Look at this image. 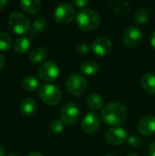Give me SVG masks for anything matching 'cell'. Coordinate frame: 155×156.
<instances>
[{
  "mask_svg": "<svg viewBox=\"0 0 155 156\" xmlns=\"http://www.w3.org/2000/svg\"><path fill=\"white\" fill-rule=\"evenodd\" d=\"M100 116L107 125L119 126L127 120L128 111L122 103L113 101L103 107Z\"/></svg>",
  "mask_w": 155,
  "mask_h": 156,
  "instance_id": "obj_1",
  "label": "cell"
},
{
  "mask_svg": "<svg viewBox=\"0 0 155 156\" xmlns=\"http://www.w3.org/2000/svg\"><path fill=\"white\" fill-rule=\"evenodd\" d=\"M76 23L82 31H93L100 26V17L96 11L90 8H83L78 13Z\"/></svg>",
  "mask_w": 155,
  "mask_h": 156,
  "instance_id": "obj_2",
  "label": "cell"
},
{
  "mask_svg": "<svg viewBox=\"0 0 155 156\" xmlns=\"http://www.w3.org/2000/svg\"><path fill=\"white\" fill-rule=\"evenodd\" d=\"M8 27L16 34H25L30 31V21L21 12H13L8 17Z\"/></svg>",
  "mask_w": 155,
  "mask_h": 156,
  "instance_id": "obj_3",
  "label": "cell"
},
{
  "mask_svg": "<svg viewBox=\"0 0 155 156\" xmlns=\"http://www.w3.org/2000/svg\"><path fill=\"white\" fill-rule=\"evenodd\" d=\"M87 80L86 79L78 72L72 73L67 80L66 88L68 92L74 97H79L83 95L87 90Z\"/></svg>",
  "mask_w": 155,
  "mask_h": 156,
  "instance_id": "obj_4",
  "label": "cell"
},
{
  "mask_svg": "<svg viewBox=\"0 0 155 156\" xmlns=\"http://www.w3.org/2000/svg\"><path fill=\"white\" fill-rule=\"evenodd\" d=\"M39 97L46 104L57 105L61 100V91L53 84H45L39 89Z\"/></svg>",
  "mask_w": 155,
  "mask_h": 156,
  "instance_id": "obj_5",
  "label": "cell"
},
{
  "mask_svg": "<svg viewBox=\"0 0 155 156\" xmlns=\"http://www.w3.org/2000/svg\"><path fill=\"white\" fill-rule=\"evenodd\" d=\"M76 16V11L74 6L69 3H64L55 9L54 18L57 23L60 25H67L72 22Z\"/></svg>",
  "mask_w": 155,
  "mask_h": 156,
  "instance_id": "obj_6",
  "label": "cell"
},
{
  "mask_svg": "<svg viewBox=\"0 0 155 156\" xmlns=\"http://www.w3.org/2000/svg\"><path fill=\"white\" fill-rule=\"evenodd\" d=\"M60 117L64 123L72 125L79 119V110L74 102H67L61 109Z\"/></svg>",
  "mask_w": 155,
  "mask_h": 156,
  "instance_id": "obj_7",
  "label": "cell"
},
{
  "mask_svg": "<svg viewBox=\"0 0 155 156\" xmlns=\"http://www.w3.org/2000/svg\"><path fill=\"white\" fill-rule=\"evenodd\" d=\"M58 74L59 69L58 65L52 61H47L38 68V76L46 82L54 81L58 77Z\"/></svg>",
  "mask_w": 155,
  "mask_h": 156,
  "instance_id": "obj_8",
  "label": "cell"
},
{
  "mask_svg": "<svg viewBox=\"0 0 155 156\" xmlns=\"http://www.w3.org/2000/svg\"><path fill=\"white\" fill-rule=\"evenodd\" d=\"M143 39V31L137 27H130L123 35V42L130 48H137Z\"/></svg>",
  "mask_w": 155,
  "mask_h": 156,
  "instance_id": "obj_9",
  "label": "cell"
},
{
  "mask_svg": "<svg viewBox=\"0 0 155 156\" xmlns=\"http://www.w3.org/2000/svg\"><path fill=\"white\" fill-rule=\"evenodd\" d=\"M111 48H112L111 41L107 37H99L95 38L91 44L92 52L99 57H103L108 55L111 51Z\"/></svg>",
  "mask_w": 155,
  "mask_h": 156,
  "instance_id": "obj_10",
  "label": "cell"
},
{
  "mask_svg": "<svg viewBox=\"0 0 155 156\" xmlns=\"http://www.w3.org/2000/svg\"><path fill=\"white\" fill-rule=\"evenodd\" d=\"M100 116L96 112H90L83 117L81 122V129L83 130L84 133L90 134L97 132V130L100 127Z\"/></svg>",
  "mask_w": 155,
  "mask_h": 156,
  "instance_id": "obj_11",
  "label": "cell"
},
{
  "mask_svg": "<svg viewBox=\"0 0 155 156\" xmlns=\"http://www.w3.org/2000/svg\"><path fill=\"white\" fill-rule=\"evenodd\" d=\"M105 139L111 145H121L128 140L127 132L123 128L114 127L107 131Z\"/></svg>",
  "mask_w": 155,
  "mask_h": 156,
  "instance_id": "obj_12",
  "label": "cell"
},
{
  "mask_svg": "<svg viewBox=\"0 0 155 156\" xmlns=\"http://www.w3.org/2000/svg\"><path fill=\"white\" fill-rule=\"evenodd\" d=\"M138 132L143 136H150L155 133V116L143 117L138 123Z\"/></svg>",
  "mask_w": 155,
  "mask_h": 156,
  "instance_id": "obj_13",
  "label": "cell"
},
{
  "mask_svg": "<svg viewBox=\"0 0 155 156\" xmlns=\"http://www.w3.org/2000/svg\"><path fill=\"white\" fill-rule=\"evenodd\" d=\"M36 109H37V103L34 99L27 97L22 101L21 105H20V111L24 116H26V117L31 116L35 112Z\"/></svg>",
  "mask_w": 155,
  "mask_h": 156,
  "instance_id": "obj_14",
  "label": "cell"
},
{
  "mask_svg": "<svg viewBox=\"0 0 155 156\" xmlns=\"http://www.w3.org/2000/svg\"><path fill=\"white\" fill-rule=\"evenodd\" d=\"M141 84L145 91L150 94L155 93V75L152 73H145L141 79Z\"/></svg>",
  "mask_w": 155,
  "mask_h": 156,
  "instance_id": "obj_15",
  "label": "cell"
},
{
  "mask_svg": "<svg viewBox=\"0 0 155 156\" xmlns=\"http://www.w3.org/2000/svg\"><path fill=\"white\" fill-rule=\"evenodd\" d=\"M21 8L29 14L37 13L41 7V2L39 0H22L19 2Z\"/></svg>",
  "mask_w": 155,
  "mask_h": 156,
  "instance_id": "obj_16",
  "label": "cell"
},
{
  "mask_svg": "<svg viewBox=\"0 0 155 156\" xmlns=\"http://www.w3.org/2000/svg\"><path fill=\"white\" fill-rule=\"evenodd\" d=\"M30 47V39L27 37H19L16 39L13 48L16 53H25Z\"/></svg>",
  "mask_w": 155,
  "mask_h": 156,
  "instance_id": "obj_17",
  "label": "cell"
},
{
  "mask_svg": "<svg viewBox=\"0 0 155 156\" xmlns=\"http://www.w3.org/2000/svg\"><path fill=\"white\" fill-rule=\"evenodd\" d=\"M21 84H22V88L28 92H33V91L37 90L39 86L37 80L34 76H31V75L25 77L22 80Z\"/></svg>",
  "mask_w": 155,
  "mask_h": 156,
  "instance_id": "obj_18",
  "label": "cell"
},
{
  "mask_svg": "<svg viewBox=\"0 0 155 156\" xmlns=\"http://www.w3.org/2000/svg\"><path fill=\"white\" fill-rule=\"evenodd\" d=\"M47 50L43 48H36L29 54V60L33 63H40L47 58Z\"/></svg>",
  "mask_w": 155,
  "mask_h": 156,
  "instance_id": "obj_19",
  "label": "cell"
},
{
  "mask_svg": "<svg viewBox=\"0 0 155 156\" xmlns=\"http://www.w3.org/2000/svg\"><path fill=\"white\" fill-rule=\"evenodd\" d=\"M87 104L91 110H100L103 107L104 100L100 95L92 93L87 98Z\"/></svg>",
  "mask_w": 155,
  "mask_h": 156,
  "instance_id": "obj_20",
  "label": "cell"
},
{
  "mask_svg": "<svg viewBox=\"0 0 155 156\" xmlns=\"http://www.w3.org/2000/svg\"><path fill=\"white\" fill-rule=\"evenodd\" d=\"M46 27H47V19H46V17H44V16H37L34 20V22H33L32 29L30 30V35L33 37L36 34L45 30Z\"/></svg>",
  "mask_w": 155,
  "mask_h": 156,
  "instance_id": "obj_21",
  "label": "cell"
},
{
  "mask_svg": "<svg viewBox=\"0 0 155 156\" xmlns=\"http://www.w3.org/2000/svg\"><path fill=\"white\" fill-rule=\"evenodd\" d=\"M80 71L81 73L88 75V76H93L98 73L99 71V66L97 63L93 61H87L84 62L80 66Z\"/></svg>",
  "mask_w": 155,
  "mask_h": 156,
  "instance_id": "obj_22",
  "label": "cell"
},
{
  "mask_svg": "<svg viewBox=\"0 0 155 156\" xmlns=\"http://www.w3.org/2000/svg\"><path fill=\"white\" fill-rule=\"evenodd\" d=\"M150 18V13L146 8H140L134 15V21L138 25L145 24Z\"/></svg>",
  "mask_w": 155,
  "mask_h": 156,
  "instance_id": "obj_23",
  "label": "cell"
},
{
  "mask_svg": "<svg viewBox=\"0 0 155 156\" xmlns=\"http://www.w3.org/2000/svg\"><path fill=\"white\" fill-rule=\"evenodd\" d=\"M131 12V6L128 2L121 0L116 4L114 7V13L118 16H126Z\"/></svg>",
  "mask_w": 155,
  "mask_h": 156,
  "instance_id": "obj_24",
  "label": "cell"
},
{
  "mask_svg": "<svg viewBox=\"0 0 155 156\" xmlns=\"http://www.w3.org/2000/svg\"><path fill=\"white\" fill-rule=\"evenodd\" d=\"M12 45L11 36L5 32H0V50H7Z\"/></svg>",
  "mask_w": 155,
  "mask_h": 156,
  "instance_id": "obj_25",
  "label": "cell"
},
{
  "mask_svg": "<svg viewBox=\"0 0 155 156\" xmlns=\"http://www.w3.org/2000/svg\"><path fill=\"white\" fill-rule=\"evenodd\" d=\"M64 129V122L62 120H54L50 125H49V130L53 133H60Z\"/></svg>",
  "mask_w": 155,
  "mask_h": 156,
  "instance_id": "obj_26",
  "label": "cell"
},
{
  "mask_svg": "<svg viewBox=\"0 0 155 156\" xmlns=\"http://www.w3.org/2000/svg\"><path fill=\"white\" fill-rule=\"evenodd\" d=\"M128 143H129V144H130L132 147H133V148L141 147V146H142V144H143L142 139H141L140 137L136 136V135L130 136V137L128 138Z\"/></svg>",
  "mask_w": 155,
  "mask_h": 156,
  "instance_id": "obj_27",
  "label": "cell"
},
{
  "mask_svg": "<svg viewBox=\"0 0 155 156\" xmlns=\"http://www.w3.org/2000/svg\"><path fill=\"white\" fill-rule=\"evenodd\" d=\"M76 51L78 54L79 55H85L87 54L89 51H90V47L88 46L87 43L85 42H81V43H79L76 47Z\"/></svg>",
  "mask_w": 155,
  "mask_h": 156,
  "instance_id": "obj_28",
  "label": "cell"
},
{
  "mask_svg": "<svg viewBox=\"0 0 155 156\" xmlns=\"http://www.w3.org/2000/svg\"><path fill=\"white\" fill-rule=\"evenodd\" d=\"M88 4H89V1H86V0H76V1H74V5L79 8L85 7Z\"/></svg>",
  "mask_w": 155,
  "mask_h": 156,
  "instance_id": "obj_29",
  "label": "cell"
},
{
  "mask_svg": "<svg viewBox=\"0 0 155 156\" xmlns=\"http://www.w3.org/2000/svg\"><path fill=\"white\" fill-rule=\"evenodd\" d=\"M148 153H149L150 156H155V142L149 146Z\"/></svg>",
  "mask_w": 155,
  "mask_h": 156,
  "instance_id": "obj_30",
  "label": "cell"
},
{
  "mask_svg": "<svg viewBox=\"0 0 155 156\" xmlns=\"http://www.w3.org/2000/svg\"><path fill=\"white\" fill-rule=\"evenodd\" d=\"M5 57L2 55V54H0V70L4 68V66H5Z\"/></svg>",
  "mask_w": 155,
  "mask_h": 156,
  "instance_id": "obj_31",
  "label": "cell"
},
{
  "mask_svg": "<svg viewBox=\"0 0 155 156\" xmlns=\"http://www.w3.org/2000/svg\"><path fill=\"white\" fill-rule=\"evenodd\" d=\"M151 44H152L153 48H155V31L152 34V37H151Z\"/></svg>",
  "mask_w": 155,
  "mask_h": 156,
  "instance_id": "obj_32",
  "label": "cell"
},
{
  "mask_svg": "<svg viewBox=\"0 0 155 156\" xmlns=\"http://www.w3.org/2000/svg\"><path fill=\"white\" fill-rule=\"evenodd\" d=\"M7 4V1L6 0H0V9L4 8Z\"/></svg>",
  "mask_w": 155,
  "mask_h": 156,
  "instance_id": "obj_33",
  "label": "cell"
},
{
  "mask_svg": "<svg viewBox=\"0 0 155 156\" xmlns=\"http://www.w3.org/2000/svg\"><path fill=\"white\" fill-rule=\"evenodd\" d=\"M27 156H43L41 154H39V153H36V152H34V153H30V154H28V155Z\"/></svg>",
  "mask_w": 155,
  "mask_h": 156,
  "instance_id": "obj_34",
  "label": "cell"
},
{
  "mask_svg": "<svg viewBox=\"0 0 155 156\" xmlns=\"http://www.w3.org/2000/svg\"><path fill=\"white\" fill-rule=\"evenodd\" d=\"M0 156H5V150L1 145H0Z\"/></svg>",
  "mask_w": 155,
  "mask_h": 156,
  "instance_id": "obj_35",
  "label": "cell"
},
{
  "mask_svg": "<svg viewBox=\"0 0 155 156\" xmlns=\"http://www.w3.org/2000/svg\"><path fill=\"white\" fill-rule=\"evenodd\" d=\"M127 156H138V155H136V154H128Z\"/></svg>",
  "mask_w": 155,
  "mask_h": 156,
  "instance_id": "obj_36",
  "label": "cell"
},
{
  "mask_svg": "<svg viewBox=\"0 0 155 156\" xmlns=\"http://www.w3.org/2000/svg\"><path fill=\"white\" fill-rule=\"evenodd\" d=\"M8 156H16V155H15V154H10V155H8Z\"/></svg>",
  "mask_w": 155,
  "mask_h": 156,
  "instance_id": "obj_37",
  "label": "cell"
},
{
  "mask_svg": "<svg viewBox=\"0 0 155 156\" xmlns=\"http://www.w3.org/2000/svg\"><path fill=\"white\" fill-rule=\"evenodd\" d=\"M107 156H112V155H107Z\"/></svg>",
  "mask_w": 155,
  "mask_h": 156,
  "instance_id": "obj_38",
  "label": "cell"
}]
</instances>
